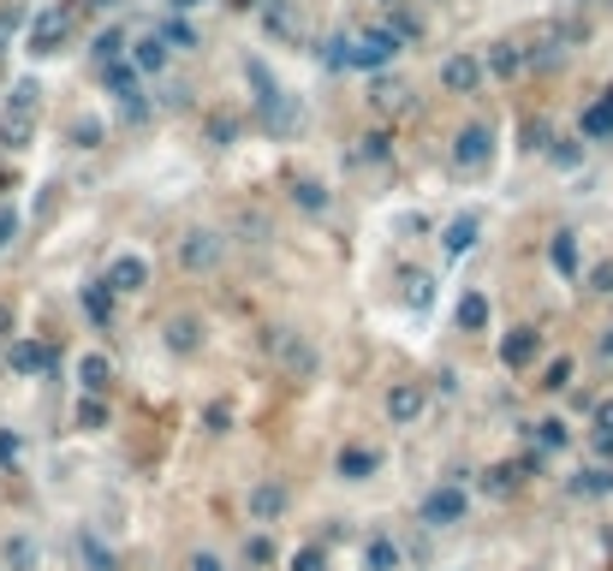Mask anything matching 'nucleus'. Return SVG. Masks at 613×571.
Listing matches in <instances>:
<instances>
[{
    "mask_svg": "<svg viewBox=\"0 0 613 571\" xmlns=\"http://www.w3.org/2000/svg\"><path fill=\"white\" fill-rule=\"evenodd\" d=\"M262 351H274L280 370H286L292 381H310V375H316V346H310V339H298L292 327H268V334H262Z\"/></svg>",
    "mask_w": 613,
    "mask_h": 571,
    "instance_id": "obj_1",
    "label": "nucleus"
},
{
    "mask_svg": "<svg viewBox=\"0 0 613 571\" xmlns=\"http://www.w3.org/2000/svg\"><path fill=\"white\" fill-rule=\"evenodd\" d=\"M179 262H185L191 274H209L214 262H221V233H209V226H191V233L179 238Z\"/></svg>",
    "mask_w": 613,
    "mask_h": 571,
    "instance_id": "obj_2",
    "label": "nucleus"
},
{
    "mask_svg": "<svg viewBox=\"0 0 613 571\" xmlns=\"http://www.w3.org/2000/svg\"><path fill=\"white\" fill-rule=\"evenodd\" d=\"M458 518H465V488H458V482H441V488L424 500V524L446 530V524H458Z\"/></svg>",
    "mask_w": 613,
    "mask_h": 571,
    "instance_id": "obj_3",
    "label": "nucleus"
},
{
    "mask_svg": "<svg viewBox=\"0 0 613 571\" xmlns=\"http://www.w3.org/2000/svg\"><path fill=\"white\" fill-rule=\"evenodd\" d=\"M482 60L477 54H453V60H441V90H453V96H470L482 84Z\"/></svg>",
    "mask_w": 613,
    "mask_h": 571,
    "instance_id": "obj_4",
    "label": "nucleus"
},
{
    "mask_svg": "<svg viewBox=\"0 0 613 571\" xmlns=\"http://www.w3.org/2000/svg\"><path fill=\"white\" fill-rule=\"evenodd\" d=\"M66 30H72V12L66 7H48L42 18H36V30H30V54H54V48L66 42Z\"/></svg>",
    "mask_w": 613,
    "mask_h": 571,
    "instance_id": "obj_5",
    "label": "nucleus"
},
{
    "mask_svg": "<svg viewBox=\"0 0 613 571\" xmlns=\"http://www.w3.org/2000/svg\"><path fill=\"white\" fill-rule=\"evenodd\" d=\"M489 156H494V132L489 125H465V132L453 137V161L458 167H482Z\"/></svg>",
    "mask_w": 613,
    "mask_h": 571,
    "instance_id": "obj_6",
    "label": "nucleus"
},
{
    "mask_svg": "<svg viewBox=\"0 0 613 571\" xmlns=\"http://www.w3.org/2000/svg\"><path fill=\"white\" fill-rule=\"evenodd\" d=\"M7 363H12V370H19V375H48V370H60V351L36 346V339H12Z\"/></svg>",
    "mask_w": 613,
    "mask_h": 571,
    "instance_id": "obj_7",
    "label": "nucleus"
},
{
    "mask_svg": "<svg viewBox=\"0 0 613 571\" xmlns=\"http://www.w3.org/2000/svg\"><path fill=\"white\" fill-rule=\"evenodd\" d=\"M536 351H542V334H536V327H513V334L501 339V363L506 370H530Z\"/></svg>",
    "mask_w": 613,
    "mask_h": 571,
    "instance_id": "obj_8",
    "label": "nucleus"
},
{
    "mask_svg": "<svg viewBox=\"0 0 613 571\" xmlns=\"http://www.w3.org/2000/svg\"><path fill=\"white\" fill-rule=\"evenodd\" d=\"M388 417L393 423H417V417H424V387H417V381L388 387Z\"/></svg>",
    "mask_w": 613,
    "mask_h": 571,
    "instance_id": "obj_9",
    "label": "nucleus"
},
{
    "mask_svg": "<svg viewBox=\"0 0 613 571\" xmlns=\"http://www.w3.org/2000/svg\"><path fill=\"white\" fill-rule=\"evenodd\" d=\"M108 286L113 291H144L149 286V262L144 257H113L108 262Z\"/></svg>",
    "mask_w": 613,
    "mask_h": 571,
    "instance_id": "obj_10",
    "label": "nucleus"
},
{
    "mask_svg": "<svg viewBox=\"0 0 613 571\" xmlns=\"http://www.w3.org/2000/svg\"><path fill=\"white\" fill-rule=\"evenodd\" d=\"M280 512H286V488H280V482H257V488H250V518H257V524H274Z\"/></svg>",
    "mask_w": 613,
    "mask_h": 571,
    "instance_id": "obj_11",
    "label": "nucleus"
},
{
    "mask_svg": "<svg viewBox=\"0 0 613 571\" xmlns=\"http://www.w3.org/2000/svg\"><path fill=\"white\" fill-rule=\"evenodd\" d=\"M482 66H489L494 78H518V72L530 66V60H525V48H518V42H494V48H489V60H482Z\"/></svg>",
    "mask_w": 613,
    "mask_h": 571,
    "instance_id": "obj_12",
    "label": "nucleus"
},
{
    "mask_svg": "<svg viewBox=\"0 0 613 571\" xmlns=\"http://www.w3.org/2000/svg\"><path fill=\"white\" fill-rule=\"evenodd\" d=\"M78 381H84V393H89V399H101V393L113 387V363L101 358V351H89V358L78 363Z\"/></svg>",
    "mask_w": 613,
    "mask_h": 571,
    "instance_id": "obj_13",
    "label": "nucleus"
},
{
    "mask_svg": "<svg viewBox=\"0 0 613 571\" xmlns=\"http://www.w3.org/2000/svg\"><path fill=\"white\" fill-rule=\"evenodd\" d=\"M0 560H7V571H36V566H42V548H36L30 536H7Z\"/></svg>",
    "mask_w": 613,
    "mask_h": 571,
    "instance_id": "obj_14",
    "label": "nucleus"
},
{
    "mask_svg": "<svg viewBox=\"0 0 613 571\" xmlns=\"http://www.w3.org/2000/svg\"><path fill=\"white\" fill-rule=\"evenodd\" d=\"M132 66H137V72H161V66H168V42H161V30L137 36V48H132Z\"/></svg>",
    "mask_w": 613,
    "mask_h": 571,
    "instance_id": "obj_15",
    "label": "nucleus"
},
{
    "mask_svg": "<svg viewBox=\"0 0 613 571\" xmlns=\"http://www.w3.org/2000/svg\"><path fill=\"white\" fill-rule=\"evenodd\" d=\"M453 315H458V327H465V334H482V327H489V298H482V291H465Z\"/></svg>",
    "mask_w": 613,
    "mask_h": 571,
    "instance_id": "obj_16",
    "label": "nucleus"
},
{
    "mask_svg": "<svg viewBox=\"0 0 613 571\" xmlns=\"http://www.w3.org/2000/svg\"><path fill=\"white\" fill-rule=\"evenodd\" d=\"M572 494H584V500L613 494V464H590V471H578V476H572Z\"/></svg>",
    "mask_w": 613,
    "mask_h": 571,
    "instance_id": "obj_17",
    "label": "nucleus"
},
{
    "mask_svg": "<svg viewBox=\"0 0 613 571\" xmlns=\"http://www.w3.org/2000/svg\"><path fill=\"white\" fill-rule=\"evenodd\" d=\"M584 137H613V90L584 108Z\"/></svg>",
    "mask_w": 613,
    "mask_h": 571,
    "instance_id": "obj_18",
    "label": "nucleus"
},
{
    "mask_svg": "<svg viewBox=\"0 0 613 571\" xmlns=\"http://www.w3.org/2000/svg\"><path fill=\"white\" fill-rule=\"evenodd\" d=\"M477 226H482L477 214H458V221L446 226V257H465V250L477 245Z\"/></svg>",
    "mask_w": 613,
    "mask_h": 571,
    "instance_id": "obj_19",
    "label": "nucleus"
},
{
    "mask_svg": "<svg viewBox=\"0 0 613 571\" xmlns=\"http://www.w3.org/2000/svg\"><path fill=\"white\" fill-rule=\"evenodd\" d=\"M84 310H89V322L96 327H108L113 322V286L101 281V286H84Z\"/></svg>",
    "mask_w": 613,
    "mask_h": 571,
    "instance_id": "obj_20",
    "label": "nucleus"
},
{
    "mask_svg": "<svg viewBox=\"0 0 613 571\" xmlns=\"http://www.w3.org/2000/svg\"><path fill=\"white\" fill-rule=\"evenodd\" d=\"M168 346L179 351V358H191V351L203 346V327L191 322V315H179V322H168Z\"/></svg>",
    "mask_w": 613,
    "mask_h": 571,
    "instance_id": "obj_21",
    "label": "nucleus"
},
{
    "mask_svg": "<svg viewBox=\"0 0 613 571\" xmlns=\"http://www.w3.org/2000/svg\"><path fill=\"white\" fill-rule=\"evenodd\" d=\"M364 560H369V571H400V542L393 536H369Z\"/></svg>",
    "mask_w": 613,
    "mask_h": 571,
    "instance_id": "obj_22",
    "label": "nucleus"
},
{
    "mask_svg": "<svg viewBox=\"0 0 613 571\" xmlns=\"http://www.w3.org/2000/svg\"><path fill=\"white\" fill-rule=\"evenodd\" d=\"M548 262H554V269L572 281V274H578V238H572V233H554V245H548Z\"/></svg>",
    "mask_w": 613,
    "mask_h": 571,
    "instance_id": "obj_23",
    "label": "nucleus"
},
{
    "mask_svg": "<svg viewBox=\"0 0 613 571\" xmlns=\"http://www.w3.org/2000/svg\"><path fill=\"white\" fill-rule=\"evenodd\" d=\"M376 464H381V459H376L369 447H346V452H340V476H346V482H364Z\"/></svg>",
    "mask_w": 613,
    "mask_h": 571,
    "instance_id": "obj_24",
    "label": "nucleus"
},
{
    "mask_svg": "<svg viewBox=\"0 0 613 571\" xmlns=\"http://www.w3.org/2000/svg\"><path fill=\"white\" fill-rule=\"evenodd\" d=\"M101 78H108V90L120 96V101L137 96V66H132V60H120V66H101Z\"/></svg>",
    "mask_w": 613,
    "mask_h": 571,
    "instance_id": "obj_25",
    "label": "nucleus"
},
{
    "mask_svg": "<svg viewBox=\"0 0 613 571\" xmlns=\"http://www.w3.org/2000/svg\"><path fill=\"white\" fill-rule=\"evenodd\" d=\"M78 554L89 571H120V560H113V548H101V536H78Z\"/></svg>",
    "mask_w": 613,
    "mask_h": 571,
    "instance_id": "obj_26",
    "label": "nucleus"
},
{
    "mask_svg": "<svg viewBox=\"0 0 613 571\" xmlns=\"http://www.w3.org/2000/svg\"><path fill=\"white\" fill-rule=\"evenodd\" d=\"M405 96H412V90H405L400 78H381L376 90H369V101H376V108H388V113H400V108H405Z\"/></svg>",
    "mask_w": 613,
    "mask_h": 571,
    "instance_id": "obj_27",
    "label": "nucleus"
},
{
    "mask_svg": "<svg viewBox=\"0 0 613 571\" xmlns=\"http://www.w3.org/2000/svg\"><path fill=\"white\" fill-rule=\"evenodd\" d=\"M96 60H101V66H120V60H125V30H101L96 36Z\"/></svg>",
    "mask_w": 613,
    "mask_h": 571,
    "instance_id": "obj_28",
    "label": "nucleus"
},
{
    "mask_svg": "<svg viewBox=\"0 0 613 571\" xmlns=\"http://www.w3.org/2000/svg\"><path fill=\"white\" fill-rule=\"evenodd\" d=\"M156 30H161V42H173V48H197V30H191L185 18H161Z\"/></svg>",
    "mask_w": 613,
    "mask_h": 571,
    "instance_id": "obj_29",
    "label": "nucleus"
},
{
    "mask_svg": "<svg viewBox=\"0 0 613 571\" xmlns=\"http://www.w3.org/2000/svg\"><path fill=\"white\" fill-rule=\"evenodd\" d=\"M400 281H405V303H412V310H429V274L405 269V274H400Z\"/></svg>",
    "mask_w": 613,
    "mask_h": 571,
    "instance_id": "obj_30",
    "label": "nucleus"
},
{
    "mask_svg": "<svg viewBox=\"0 0 613 571\" xmlns=\"http://www.w3.org/2000/svg\"><path fill=\"white\" fill-rule=\"evenodd\" d=\"M30 113H7V125H0V144H12V149H19V144H30Z\"/></svg>",
    "mask_w": 613,
    "mask_h": 571,
    "instance_id": "obj_31",
    "label": "nucleus"
},
{
    "mask_svg": "<svg viewBox=\"0 0 613 571\" xmlns=\"http://www.w3.org/2000/svg\"><path fill=\"white\" fill-rule=\"evenodd\" d=\"M292 197H298V209H310V214L328 209V190L316 185V179H298V185H292Z\"/></svg>",
    "mask_w": 613,
    "mask_h": 571,
    "instance_id": "obj_32",
    "label": "nucleus"
},
{
    "mask_svg": "<svg viewBox=\"0 0 613 571\" xmlns=\"http://www.w3.org/2000/svg\"><path fill=\"white\" fill-rule=\"evenodd\" d=\"M554 447H566V423L548 417V423H536V452H554Z\"/></svg>",
    "mask_w": 613,
    "mask_h": 571,
    "instance_id": "obj_33",
    "label": "nucleus"
},
{
    "mask_svg": "<svg viewBox=\"0 0 613 571\" xmlns=\"http://www.w3.org/2000/svg\"><path fill=\"white\" fill-rule=\"evenodd\" d=\"M482 488H489V494H513L518 488V471H513V464H494V471L482 476Z\"/></svg>",
    "mask_w": 613,
    "mask_h": 571,
    "instance_id": "obj_34",
    "label": "nucleus"
},
{
    "mask_svg": "<svg viewBox=\"0 0 613 571\" xmlns=\"http://www.w3.org/2000/svg\"><path fill=\"white\" fill-rule=\"evenodd\" d=\"M36 96H42L36 90V78H19V90H12V113H30L36 120Z\"/></svg>",
    "mask_w": 613,
    "mask_h": 571,
    "instance_id": "obj_35",
    "label": "nucleus"
},
{
    "mask_svg": "<svg viewBox=\"0 0 613 571\" xmlns=\"http://www.w3.org/2000/svg\"><path fill=\"white\" fill-rule=\"evenodd\" d=\"M233 132H238V120H233V113H214V120H209V144H214V149H226V144H233Z\"/></svg>",
    "mask_w": 613,
    "mask_h": 571,
    "instance_id": "obj_36",
    "label": "nucleus"
},
{
    "mask_svg": "<svg viewBox=\"0 0 613 571\" xmlns=\"http://www.w3.org/2000/svg\"><path fill=\"white\" fill-rule=\"evenodd\" d=\"M566 381H572V358H554V363L542 370V387H548V393H560Z\"/></svg>",
    "mask_w": 613,
    "mask_h": 571,
    "instance_id": "obj_37",
    "label": "nucleus"
},
{
    "mask_svg": "<svg viewBox=\"0 0 613 571\" xmlns=\"http://www.w3.org/2000/svg\"><path fill=\"white\" fill-rule=\"evenodd\" d=\"M19 24H24V12H19V7H0V54H7V42L19 36Z\"/></svg>",
    "mask_w": 613,
    "mask_h": 571,
    "instance_id": "obj_38",
    "label": "nucleus"
},
{
    "mask_svg": "<svg viewBox=\"0 0 613 571\" xmlns=\"http://www.w3.org/2000/svg\"><path fill=\"white\" fill-rule=\"evenodd\" d=\"M203 423H209V435H226V423H233V405H226V399H214Z\"/></svg>",
    "mask_w": 613,
    "mask_h": 571,
    "instance_id": "obj_39",
    "label": "nucleus"
},
{
    "mask_svg": "<svg viewBox=\"0 0 613 571\" xmlns=\"http://www.w3.org/2000/svg\"><path fill=\"white\" fill-rule=\"evenodd\" d=\"M364 156H369V161H388V156H393V137H388V132H369V137H364Z\"/></svg>",
    "mask_w": 613,
    "mask_h": 571,
    "instance_id": "obj_40",
    "label": "nucleus"
},
{
    "mask_svg": "<svg viewBox=\"0 0 613 571\" xmlns=\"http://www.w3.org/2000/svg\"><path fill=\"white\" fill-rule=\"evenodd\" d=\"M72 144H78V149H96V144H101V125H96V120H78V125H72Z\"/></svg>",
    "mask_w": 613,
    "mask_h": 571,
    "instance_id": "obj_41",
    "label": "nucleus"
},
{
    "mask_svg": "<svg viewBox=\"0 0 613 571\" xmlns=\"http://www.w3.org/2000/svg\"><path fill=\"white\" fill-rule=\"evenodd\" d=\"M78 423H84V429H101V423H108V405H101V399H84V405H78Z\"/></svg>",
    "mask_w": 613,
    "mask_h": 571,
    "instance_id": "obj_42",
    "label": "nucleus"
},
{
    "mask_svg": "<svg viewBox=\"0 0 613 571\" xmlns=\"http://www.w3.org/2000/svg\"><path fill=\"white\" fill-rule=\"evenodd\" d=\"M245 560H250V566H268V560H274V542H268V536H250V542H245Z\"/></svg>",
    "mask_w": 613,
    "mask_h": 571,
    "instance_id": "obj_43",
    "label": "nucleus"
},
{
    "mask_svg": "<svg viewBox=\"0 0 613 571\" xmlns=\"http://www.w3.org/2000/svg\"><path fill=\"white\" fill-rule=\"evenodd\" d=\"M19 459H24V440L12 435V429H7V435H0V464H7V471H12V464H19Z\"/></svg>",
    "mask_w": 613,
    "mask_h": 571,
    "instance_id": "obj_44",
    "label": "nucleus"
},
{
    "mask_svg": "<svg viewBox=\"0 0 613 571\" xmlns=\"http://www.w3.org/2000/svg\"><path fill=\"white\" fill-rule=\"evenodd\" d=\"M525 144H530V149H548V144H554V132H548V120H530V125H525Z\"/></svg>",
    "mask_w": 613,
    "mask_h": 571,
    "instance_id": "obj_45",
    "label": "nucleus"
},
{
    "mask_svg": "<svg viewBox=\"0 0 613 571\" xmlns=\"http://www.w3.org/2000/svg\"><path fill=\"white\" fill-rule=\"evenodd\" d=\"M120 113H125L132 125H144V120H149V101H144V96H132V101H120Z\"/></svg>",
    "mask_w": 613,
    "mask_h": 571,
    "instance_id": "obj_46",
    "label": "nucleus"
},
{
    "mask_svg": "<svg viewBox=\"0 0 613 571\" xmlns=\"http://www.w3.org/2000/svg\"><path fill=\"white\" fill-rule=\"evenodd\" d=\"M590 286H596V291H602V298H613V262H602V269H596V274H590Z\"/></svg>",
    "mask_w": 613,
    "mask_h": 571,
    "instance_id": "obj_47",
    "label": "nucleus"
},
{
    "mask_svg": "<svg viewBox=\"0 0 613 571\" xmlns=\"http://www.w3.org/2000/svg\"><path fill=\"white\" fill-rule=\"evenodd\" d=\"M292 571H322V548H304L298 560H292Z\"/></svg>",
    "mask_w": 613,
    "mask_h": 571,
    "instance_id": "obj_48",
    "label": "nucleus"
},
{
    "mask_svg": "<svg viewBox=\"0 0 613 571\" xmlns=\"http://www.w3.org/2000/svg\"><path fill=\"white\" fill-rule=\"evenodd\" d=\"M7 238H19V214L0 209V250H7Z\"/></svg>",
    "mask_w": 613,
    "mask_h": 571,
    "instance_id": "obj_49",
    "label": "nucleus"
},
{
    "mask_svg": "<svg viewBox=\"0 0 613 571\" xmlns=\"http://www.w3.org/2000/svg\"><path fill=\"white\" fill-rule=\"evenodd\" d=\"M596 429H602V435H613V399L596 405Z\"/></svg>",
    "mask_w": 613,
    "mask_h": 571,
    "instance_id": "obj_50",
    "label": "nucleus"
},
{
    "mask_svg": "<svg viewBox=\"0 0 613 571\" xmlns=\"http://www.w3.org/2000/svg\"><path fill=\"white\" fill-rule=\"evenodd\" d=\"M596 452H602V459H613V435H602V429H596Z\"/></svg>",
    "mask_w": 613,
    "mask_h": 571,
    "instance_id": "obj_51",
    "label": "nucleus"
},
{
    "mask_svg": "<svg viewBox=\"0 0 613 571\" xmlns=\"http://www.w3.org/2000/svg\"><path fill=\"white\" fill-rule=\"evenodd\" d=\"M191 571H221V560H209V554H197V566Z\"/></svg>",
    "mask_w": 613,
    "mask_h": 571,
    "instance_id": "obj_52",
    "label": "nucleus"
},
{
    "mask_svg": "<svg viewBox=\"0 0 613 571\" xmlns=\"http://www.w3.org/2000/svg\"><path fill=\"white\" fill-rule=\"evenodd\" d=\"M7 327H12V310H7V303H0V339H7Z\"/></svg>",
    "mask_w": 613,
    "mask_h": 571,
    "instance_id": "obj_53",
    "label": "nucleus"
},
{
    "mask_svg": "<svg viewBox=\"0 0 613 571\" xmlns=\"http://www.w3.org/2000/svg\"><path fill=\"white\" fill-rule=\"evenodd\" d=\"M602 358L613 363V327H608V334H602Z\"/></svg>",
    "mask_w": 613,
    "mask_h": 571,
    "instance_id": "obj_54",
    "label": "nucleus"
},
{
    "mask_svg": "<svg viewBox=\"0 0 613 571\" xmlns=\"http://www.w3.org/2000/svg\"><path fill=\"white\" fill-rule=\"evenodd\" d=\"M173 7H203V0H173Z\"/></svg>",
    "mask_w": 613,
    "mask_h": 571,
    "instance_id": "obj_55",
    "label": "nucleus"
},
{
    "mask_svg": "<svg viewBox=\"0 0 613 571\" xmlns=\"http://www.w3.org/2000/svg\"><path fill=\"white\" fill-rule=\"evenodd\" d=\"M238 7H257V0H238Z\"/></svg>",
    "mask_w": 613,
    "mask_h": 571,
    "instance_id": "obj_56",
    "label": "nucleus"
}]
</instances>
